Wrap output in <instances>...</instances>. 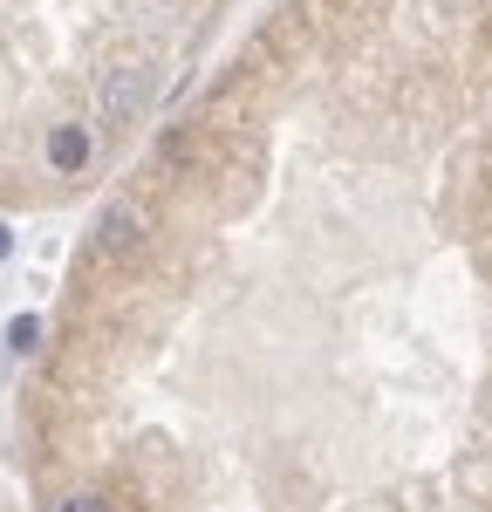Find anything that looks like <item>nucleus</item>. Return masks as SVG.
<instances>
[{"instance_id": "nucleus-1", "label": "nucleus", "mask_w": 492, "mask_h": 512, "mask_svg": "<svg viewBox=\"0 0 492 512\" xmlns=\"http://www.w3.org/2000/svg\"><path fill=\"white\" fill-rule=\"evenodd\" d=\"M144 103H151V69L144 62H117L110 76H103V89H96V123H137L144 117Z\"/></svg>"}, {"instance_id": "nucleus-2", "label": "nucleus", "mask_w": 492, "mask_h": 512, "mask_svg": "<svg viewBox=\"0 0 492 512\" xmlns=\"http://www.w3.org/2000/svg\"><path fill=\"white\" fill-rule=\"evenodd\" d=\"M144 233H151V219H144V205H137V198H110V205L96 212V253H110V260L130 253Z\"/></svg>"}, {"instance_id": "nucleus-3", "label": "nucleus", "mask_w": 492, "mask_h": 512, "mask_svg": "<svg viewBox=\"0 0 492 512\" xmlns=\"http://www.w3.org/2000/svg\"><path fill=\"white\" fill-rule=\"evenodd\" d=\"M48 164H55V171H82V164H89V137L62 123V130L48 137Z\"/></svg>"}, {"instance_id": "nucleus-4", "label": "nucleus", "mask_w": 492, "mask_h": 512, "mask_svg": "<svg viewBox=\"0 0 492 512\" xmlns=\"http://www.w3.org/2000/svg\"><path fill=\"white\" fill-rule=\"evenodd\" d=\"M35 342H41V321L35 315H14V321H7V349H14V355H28Z\"/></svg>"}, {"instance_id": "nucleus-5", "label": "nucleus", "mask_w": 492, "mask_h": 512, "mask_svg": "<svg viewBox=\"0 0 492 512\" xmlns=\"http://www.w3.org/2000/svg\"><path fill=\"white\" fill-rule=\"evenodd\" d=\"M55 512H110V499H96V492H69Z\"/></svg>"}]
</instances>
